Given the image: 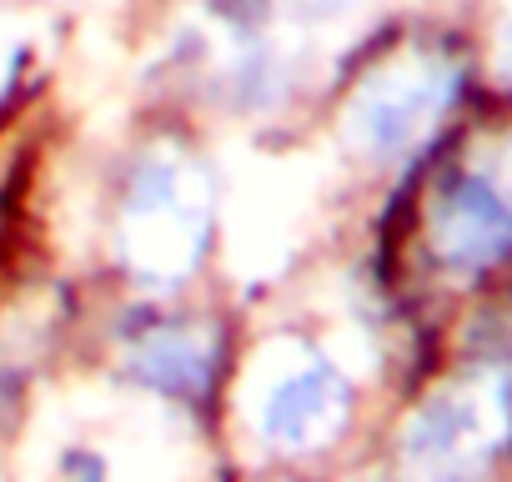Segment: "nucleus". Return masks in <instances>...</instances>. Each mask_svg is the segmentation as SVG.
<instances>
[{
    "instance_id": "5",
    "label": "nucleus",
    "mask_w": 512,
    "mask_h": 482,
    "mask_svg": "<svg viewBox=\"0 0 512 482\" xmlns=\"http://www.w3.org/2000/svg\"><path fill=\"white\" fill-rule=\"evenodd\" d=\"M131 372L166 397H201L216 377V347H206L196 332L186 327H166V332H146L131 352Z\"/></svg>"
},
{
    "instance_id": "2",
    "label": "nucleus",
    "mask_w": 512,
    "mask_h": 482,
    "mask_svg": "<svg viewBox=\"0 0 512 482\" xmlns=\"http://www.w3.org/2000/svg\"><path fill=\"white\" fill-rule=\"evenodd\" d=\"M432 247L457 272H487L512 257V191L492 171H462L432 206Z\"/></svg>"
},
{
    "instance_id": "4",
    "label": "nucleus",
    "mask_w": 512,
    "mask_h": 482,
    "mask_svg": "<svg viewBox=\"0 0 512 482\" xmlns=\"http://www.w3.org/2000/svg\"><path fill=\"white\" fill-rule=\"evenodd\" d=\"M452 91H457V81L452 76H402V86L392 91V86H372L367 96H362V106L352 111V126L367 136V146H377V151H392V146H402L427 116H437L447 101H452Z\"/></svg>"
},
{
    "instance_id": "6",
    "label": "nucleus",
    "mask_w": 512,
    "mask_h": 482,
    "mask_svg": "<svg viewBox=\"0 0 512 482\" xmlns=\"http://www.w3.org/2000/svg\"><path fill=\"white\" fill-rule=\"evenodd\" d=\"M66 482H111V462L96 447H76L66 452Z\"/></svg>"
},
{
    "instance_id": "3",
    "label": "nucleus",
    "mask_w": 512,
    "mask_h": 482,
    "mask_svg": "<svg viewBox=\"0 0 512 482\" xmlns=\"http://www.w3.org/2000/svg\"><path fill=\"white\" fill-rule=\"evenodd\" d=\"M347 412H352L347 377L332 362L312 357L307 367H292L282 372V382H272V392L256 407V432L272 447L302 452V447H322L327 437H337Z\"/></svg>"
},
{
    "instance_id": "1",
    "label": "nucleus",
    "mask_w": 512,
    "mask_h": 482,
    "mask_svg": "<svg viewBox=\"0 0 512 482\" xmlns=\"http://www.w3.org/2000/svg\"><path fill=\"white\" fill-rule=\"evenodd\" d=\"M512 432V392L502 377L437 397L407 432V472L417 482L477 477Z\"/></svg>"
}]
</instances>
